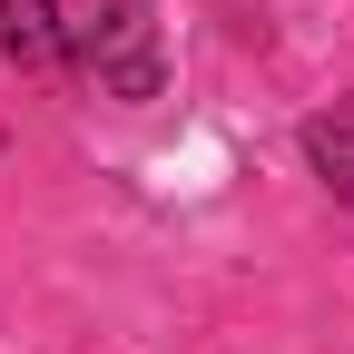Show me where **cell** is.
I'll list each match as a JSON object with an SVG mask.
<instances>
[{"label": "cell", "instance_id": "obj_1", "mask_svg": "<svg viewBox=\"0 0 354 354\" xmlns=\"http://www.w3.org/2000/svg\"><path fill=\"white\" fill-rule=\"evenodd\" d=\"M69 50L99 69L118 99H158V0H109V10L69 20Z\"/></svg>", "mask_w": 354, "mask_h": 354}, {"label": "cell", "instance_id": "obj_2", "mask_svg": "<svg viewBox=\"0 0 354 354\" xmlns=\"http://www.w3.org/2000/svg\"><path fill=\"white\" fill-rule=\"evenodd\" d=\"M295 148H305V167H315V187H325L335 207H354V88L325 99L315 118L295 128Z\"/></svg>", "mask_w": 354, "mask_h": 354}, {"label": "cell", "instance_id": "obj_3", "mask_svg": "<svg viewBox=\"0 0 354 354\" xmlns=\"http://www.w3.org/2000/svg\"><path fill=\"white\" fill-rule=\"evenodd\" d=\"M0 59L59 69L69 59V10H59V0H0Z\"/></svg>", "mask_w": 354, "mask_h": 354}]
</instances>
